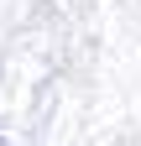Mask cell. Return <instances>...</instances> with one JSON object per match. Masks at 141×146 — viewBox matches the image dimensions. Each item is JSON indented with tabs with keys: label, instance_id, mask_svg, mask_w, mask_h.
Segmentation results:
<instances>
[{
	"label": "cell",
	"instance_id": "cell-1",
	"mask_svg": "<svg viewBox=\"0 0 141 146\" xmlns=\"http://www.w3.org/2000/svg\"><path fill=\"white\" fill-rule=\"evenodd\" d=\"M0 146H5V141H0Z\"/></svg>",
	"mask_w": 141,
	"mask_h": 146
}]
</instances>
